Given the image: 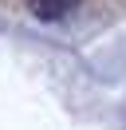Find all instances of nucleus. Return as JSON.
<instances>
[{"instance_id":"f257e3e1","label":"nucleus","mask_w":126,"mask_h":130,"mask_svg":"<svg viewBox=\"0 0 126 130\" xmlns=\"http://www.w3.org/2000/svg\"><path fill=\"white\" fill-rule=\"evenodd\" d=\"M126 8V0H0V20L36 24L51 32H87Z\"/></svg>"}]
</instances>
